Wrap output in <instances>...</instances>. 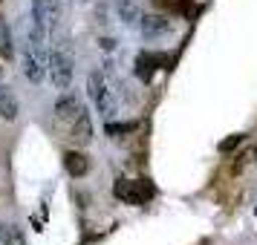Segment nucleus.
Instances as JSON below:
<instances>
[{
	"label": "nucleus",
	"instance_id": "0eeeda50",
	"mask_svg": "<svg viewBox=\"0 0 257 245\" xmlns=\"http://www.w3.org/2000/svg\"><path fill=\"white\" fill-rule=\"evenodd\" d=\"M168 67V55L165 52H142L139 58H136V72H139V78L145 81H151V75L156 70H165Z\"/></svg>",
	"mask_w": 257,
	"mask_h": 245
},
{
	"label": "nucleus",
	"instance_id": "ddd939ff",
	"mask_svg": "<svg viewBox=\"0 0 257 245\" xmlns=\"http://www.w3.org/2000/svg\"><path fill=\"white\" fill-rule=\"evenodd\" d=\"M0 245H26V236L18 225L0 222Z\"/></svg>",
	"mask_w": 257,
	"mask_h": 245
},
{
	"label": "nucleus",
	"instance_id": "9b49d317",
	"mask_svg": "<svg viewBox=\"0 0 257 245\" xmlns=\"http://www.w3.org/2000/svg\"><path fill=\"white\" fill-rule=\"evenodd\" d=\"M18 116H21V101H18V95H15L6 84L0 81V118L15 121Z\"/></svg>",
	"mask_w": 257,
	"mask_h": 245
},
{
	"label": "nucleus",
	"instance_id": "20e7f679",
	"mask_svg": "<svg viewBox=\"0 0 257 245\" xmlns=\"http://www.w3.org/2000/svg\"><path fill=\"white\" fill-rule=\"evenodd\" d=\"M61 18V0H32V21L44 29H52Z\"/></svg>",
	"mask_w": 257,
	"mask_h": 245
},
{
	"label": "nucleus",
	"instance_id": "7ed1b4c3",
	"mask_svg": "<svg viewBox=\"0 0 257 245\" xmlns=\"http://www.w3.org/2000/svg\"><path fill=\"white\" fill-rule=\"evenodd\" d=\"M87 93H90V98H93L95 110H98L104 118H113L118 113L116 98H113V93H110V87L104 84V75H101V72H90V78H87Z\"/></svg>",
	"mask_w": 257,
	"mask_h": 245
},
{
	"label": "nucleus",
	"instance_id": "423d86ee",
	"mask_svg": "<svg viewBox=\"0 0 257 245\" xmlns=\"http://www.w3.org/2000/svg\"><path fill=\"white\" fill-rule=\"evenodd\" d=\"M84 110V101L78 98V95H61L58 101H55V107H52V113H55V118L58 121H64V124H72L75 118L81 116Z\"/></svg>",
	"mask_w": 257,
	"mask_h": 245
},
{
	"label": "nucleus",
	"instance_id": "4468645a",
	"mask_svg": "<svg viewBox=\"0 0 257 245\" xmlns=\"http://www.w3.org/2000/svg\"><path fill=\"white\" fill-rule=\"evenodd\" d=\"M118 18L124 24H136L139 21V3L136 0H118Z\"/></svg>",
	"mask_w": 257,
	"mask_h": 245
},
{
	"label": "nucleus",
	"instance_id": "1a4fd4ad",
	"mask_svg": "<svg viewBox=\"0 0 257 245\" xmlns=\"http://www.w3.org/2000/svg\"><path fill=\"white\" fill-rule=\"evenodd\" d=\"M70 133H72V141H75V147H87L90 141H93V121H90V113L84 110L81 116L75 118L70 124Z\"/></svg>",
	"mask_w": 257,
	"mask_h": 245
},
{
	"label": "nucleus",
	"instance_id": "f257e3e1",
	"mask_svg": "<svg viewBox=\"0 0 257 245\" xmlns=\"http://www.w3.org/2000/svg\"><path fill=\"white\" fill-rule=\"evenodd\" d=\"M113 196L121 199L124 205L139 208V205H145V202H151V199L156 196V187H153L148 179H116Z\"/></svg>",
	"mask_w": 257,
	"mask_h": 245
},
{
	"label": "nucleus",
	"instance_id": "a211bd4d",
	"mask_svg": "<svg viewBox=\"0 0 257 245\" xmlns=\"http://www.w3.org/2000/svg\"><path fill=\"white\" fill-rule=\"evenodd\" d=\"M0 75H3V70H0Z\"/></svg>",
	"mask_w": 257,
	"mask_h": 245
},
{
	"label": "nucleus",
	"instance_id": "dca6fc26",
	"mask_svg": "<svg viewBox=\"0 0 257 245\" xmlns=\"http://www.w3.org/2000/svg\"><path fill=\"white\" fill-rule=\"evenodd\" d=\"M243 141H245L243 133H234V136H228V139H222L220 144H217V150H220V153H231V150H237Z\"/></svg>",
	"mask_w": 257,
	"mask_h": 245
},
{
	"label": "nucleus",
	"instance_id": "39448f33",
	"mask_svg": "<svg viewBox=\"0 0 257 245\" xmlns=\"http://www.w3.org/2000/svg\"><path fill=\"white\" fill-rule=\"evenodd\" d=\"M47 55L49 52H35V49L24 52V75L32 84H41L47 78Z\"/></svg>",
	"mask_w": 257,
	"mask_h": 245
},
{
	"label": "nucleus",
	"instance_id": "2eb2a0df",
	"mask_svg": "<svg viewBox=\"0 0 257 245\" xmlns=\"http://www.w3.org/2000/svg\"><path fill=\"white\" fill-rule=\"evenodd\" d=\"M133 130H139V121H107L104 133L107 136H113V139H118V136H124V133H133Z\"/></svg>",
	"mask_w": 257,
	"mask_h": 245
},
{
	"label": "nucleus",
	"instance_id": "f8f14e48",
	"mask_svg": "<svg viewBox=\"0 0 257 245\" xmlns=\"http://www.w3.org/2000/svg\"><path fill=\"white\" fill-rule=\"evenodd\" d=\"M0 58L3 61L15 58V41H12V32H9V24H6L3 15H0Z\"/></svg>",
	"mask_w": 257,
	"mask_h": 245
},
{
	"label": "nucleus",
	"instance_id": "f3484780",
	"mask_svg": "<svg viewBox=\"0 0 257 245\" xmlns=\"http://www.w3.org/2000/svg\"><path fill=\"white\" fill-rule=\"evenodd\" d=\"M251 156H254V162H257V147H254V153H251Z\"/></svg>",
	"mask_w": 257,
	"mask_h": 245
},
{
	"label": "nucleus",
	"instance_id": "9d476101",
	"mask_svg": "<svg viewBox=\"0 0 257 245\" xmlns=\"http://www.w3.org/2000/svg\"><path fill=\"white\" fill-rule=\"evenodd\" d=\"M64 167H67L70 176L81 179V176L90 173V156H87L84 150H67L64 153Z\"/></svg>",
	"mask_w": 257,
	"mask_h": 245
},
{
	"label": "nucleus",
	"instance_id": "6e6552de",
	"mask_svg": "<svg viewBox=\"0 0 257 245\" xmlns=\"http://www.w3.org/2000/svg\"><path fill=\"white\" fill-rule=\"evenodd\" d=\"M139 29L145 38H159L171 32V18L168 15H145L139 18Z\"/></svg>",
	"mask_w": 257,
	"mask_h": 245
},
{
	"label": "nucleus",
	"instance_id": "f03ea898",
	"mask_svg": "<svg viewBox=\"0 0 257 245\" xmlns=\"http://www.w3.org/2000/svg\"><path fill=\"white\" fill-rule=\"evenodd\" d=\"M72 72H75V64H72L70 52L52 49L47 55V75L52 78V87H55V90H70Z\"/></svg>",
	"mask_w": 257,
	"mask_h": 245
}]
</instances>
